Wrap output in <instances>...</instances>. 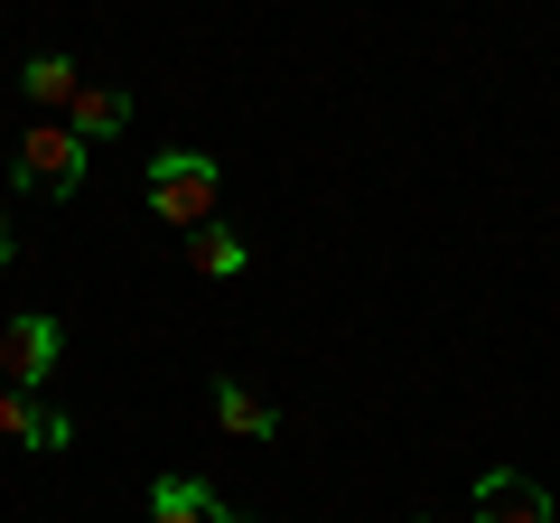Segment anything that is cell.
<instances>
[{"label":"cell","mask_w":560,"mask_h":523,"mask_svg":"<svg viewBox=\"0 0 560 523\" xmlns=\"http://www.w3.org/2000/svg\"><path fill=\"white\" fill-rule=\"evenodd\" d=\"M477 523H560V514H551V496L533 477L495 467V477H477Z\"/></svg>","instance_id":"cell-4"},{"label":"cell","mask_w":560,"mask_h":523,"mask_svg":"<svg viewBox=\"0 0 560 523\" xmlns=\"http://www.w3.org/2000/svg\"><path fill=\"white\" fill-rule=\"evenodd\" d=\"M0 271H10V216H0Z\"/></svg>","instance_id":"cell-11"},{"label":"cell","mask_w":560,"mask_h":523,"mask_svg":"<svg viewBox=\"0 0 560 523\" xmlns=\"http://www.w3.org/2000/svg\"><path fill=\"white\" fill-rule=\"evenodd\" d=\"M66 131H75L84 150L113 141V131H131V94H113V84H75V103H66Z\"/></svg>","instance_id":"cell-6"},{"label":"cell","mask_w":560,"mask_h":523,"mask_svg":"<svg viewBox=\"0 0 560 523\" xmlns=\"http://www.w3.org/2000/svg\"><path fill=\"white\" fill-rule=\"evenodd\" d=\"M57 318H38V309H20V318L0 327V383H20V393H38L47 374H57Z\"/></svg>","instance_id":"cell-3"},{"label":"cell","mask_w":560,"mask_h":523,"mask_svg":"<svg viewBox=\"0 0 560 523\" xmlns=\"http://www.w3.org/2000/svg\"><path fill=\"white\" fill-rule=\"evenodd\" d=\"M150 523H243L224 496H206L197 477H160L150 486Z\"/></svg>","instance_id":"cell-7"},{"label":"cell","mask_w":560,"mask_h":523,"mask_svg":"<svg viewBox=\"0 0 560 523\" xmlns=\"http://www.w3.org/2000/svg\"><path fill=\"white\" fill-rule=\"evenodd\" d=\"M187 262H197L206 281H234V271H243L253 253H243V234H234V224H197V234H187Z\"/></svg>","instance_id":"cell-9"},{"label":"cell","mask_w":560,"mask_h":523,"mask_svg":"<svg viewBox=\"0 0 560 523\" xmlns=\"http://www.w3.org/2000/svg\"><path fill=\"white\" fill-rule=\"evenodd\" d=\"M20 187H38V197H75L84 187V141L66 131V121H38L20 141Z\"/></svg>","instance_id":"cell-2"},{"label":"cell","mask_w":560,"mask_h":523,"mask_svg":"<svg viewBox=\"0 0 560 523\" xmlns=\"http://www.w3.org/2000/svg\"><path fill=\"white\" fill-rule=\"evenodd\" d=\"M0 430H10V440H28V449H66V440H75V421H66V411H47L38 393H20V383H0Z\"/></svg>","instance_id":"cell-5"},{"label":"cell","mask_w":560,"mask_h":523,"mask_svg":"<svg viewBox=\"0 0 560 523\" xmlns=\"http://www.w3.org/2000/svg\"><path fill=\"white\" fill-rule=\"evenodd\" d=\"M20 84H28V103H38V113H66L84 75H75L66 57H28V66H20Z\"/></svg>","instance_id":"cell-10"},{"label":"cell","mask_w":560,"mask_h":523,"mask_svg":"<svg viewBox=\"0 0 560 523\" xmlns=\"http://www.w3.org/2000/svg\"><path fill=\"white\" fill-rule=\"evenodd\" d=\"M215 421L234 430V440H271V430H280V411L261 403V393H243L234 374H224V383H215Z\"/></svg>","instance_id":"cell-8"},{"label":"cell","mask_w":560,"mask_h":523,"mask_svg":"<svg viewBox=\"0 0 560 523\" xmlns=\"http://www.w3.org/2000/svg\"><path fill=\"white\" fill-rule=\"evenodd\" d=\"M215 197H224V178H215V160L206 150H160L150 160V206H160L168 224H215Z\"/></svg>","instance_id":"cell-1"},{"label":"cell","mask_w":560,"mask_h":523,"mask_svg":"<svg viewBox=\"0 0 560 523\" xmlns=\"http://www.w3.org/2000/svg\"><path fill=\"white\" fill-rule=\"evenodd\" d=\"M420 523H448V514H420Z\"/></svg>","instance_id":"cell-12"}]
</instances>
